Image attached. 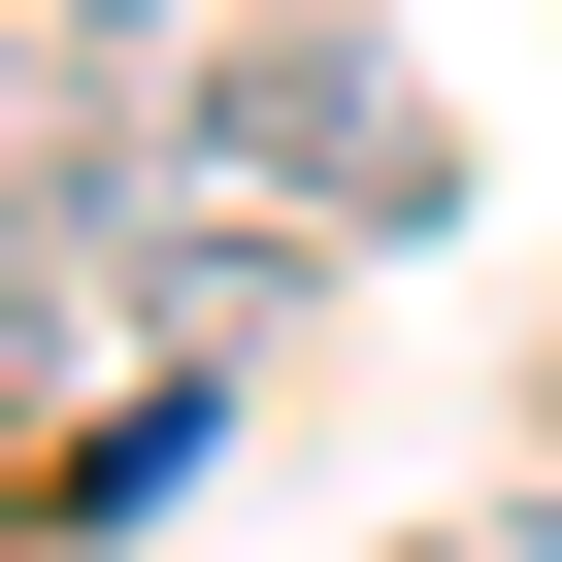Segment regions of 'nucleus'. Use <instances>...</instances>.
<instances>
[{
  "instance_id": "1",
  "label": "nucleus",
  "mask_w": 562,
  "mask_h": 562,
  "mask_svg": "<svg viewBox=\"0 0 562 562\" xmlns=\"http://www.w3.org/2000/svg\"><path fill=\"white\" fill-rule=\"evenodd\" d=\"M232 199H430V133H397L364 67H299V34H265V67H232Z\"/></svg>"
},
{
  "instance_id": "2",
  "label": "nucleus",
  "mask_w": 562,
  "mask_h": 562,
  "mask_svg": "<svg viewBox=\"0 0 562 562\" xmlns=\"http://www.w3.org/2000/svg\"><path fill=\"white\" fill-rule=\"evenodd\" d=\"M67 34H166V0H67Z\"/></svg>"
}]
</instances>
